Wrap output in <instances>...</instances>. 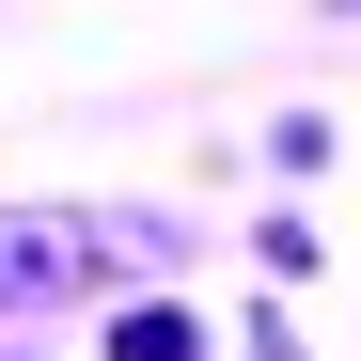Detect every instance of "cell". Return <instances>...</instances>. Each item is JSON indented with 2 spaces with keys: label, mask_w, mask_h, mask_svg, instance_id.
<instances>
[{
  "label": "cell",
  "mask_w": 361,
  "mask_h": 361,
  "mask_svg": "<svg viewBox=\"0 0 361 361\" xmlns=\"http://www.w3.org/2000/svg\"><path fill=\"white\" fill-rule=\"evenodd\" d=\"M110 361H189V314H126V330H110Z\"/></svg>",
  "instance_id": "6da1fadb"
}]
</instances>
